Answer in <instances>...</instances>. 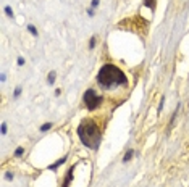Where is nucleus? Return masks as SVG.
I'll return each mask as SVG.
<instances>
[{
	"mask_svg": "<svg viewBox=\"0 0 189 187\" xmlns=\"http://www.w3.org/2000/svg\"><path fill=\"white\" fill-rule=\"evenodd\" d=\"M95 81L99 84V87L104 89V90H112V89L128 86V77H126V74L117 65H112V63L102 65V68L99 70V73H97Z\"/></svg>",
	"mask_w": 189,
	"mask_h": 187,
	"instance_id": "f257e3e1",
	"label": "nucleus"
},
{
	"mask_svg": "<svg viewBox=\"0 0 189 187\" xmlns=\"http://www.w3.org/2000/svg\"><path fill=\"white\" fill-rule=\"evenodd\" d=\"M76 132L84 147L91 150H99V145L102 142V129L94 120H91V118L83 120L79 123Z\"/></svg>",
	"mask_w": 189,
	"mask_h": 187,
	"instance_id": "f03ea898",
	"label": "nucleus"
},
{
	"mask_svg": "<svg viewBox=\"0 0 189 187\" xmlns=\"http://www.w3.org/2000/svg\"><path fill=\"white\" fill-rule=\"evenodd\" d=\"M83 102H84L86 108H87L89 111H94V110H97V108L102 105L104 97H102V95H99V94H95L94 89H87V90L84 92V95H83Z\"/></svg>",
	"mask_w": 189,
	"mask_h": 187,
	"instance_id": "7ed1b4c3",
	"label": "nucleus"
},
{
	"mask_svg": "<svg viewBox=\"0 0 189 187\" xmlns=\"http://www.w3.org/2000/svg\"><path fill=\"white\" fill-rule=\"evenodd\" d=\"M73 171H74V166H71L70 169H68V173H66V178H65V181H63L61 187H70L71 181H73Z\"/></svg>",
	"mask_w": 189,
	"mask_h": 187,
	"instance_id": "20e7f679",
	"label": "nucleus"
},
{
	"mask_svg": "<svg viewBox=\"0 0 189 187\" xmlns=\"http://www.w3.org/2000/svg\"><path fill=\"white\" fill-rule=\"evenodd\" d=\"M68 160V155H65V156H63V158H60V160L58 161H55V163H52V165H49V171H57V168H58V166H61L63 165V163H65Z\"/></svg>",
	"mask_w": 189,
	"mask_h": 187,
	"instance_id": "39448f33",
	"label": "nucleus"
},
{
	"mask_svg": "<svg viewBox=\"0 0 189 187\" xmlns=\"http://www.w3.org/2000/svg\"><path fill=\"white\" fill-rule=\"evenodd\" d=\"M142 3H144V7H147L152 11H155V8H157V0H142Z\"/></svg>",
	"mask_w": 189,
	"mask_h": 187,
	"instance_id": "423d86ee",
	"label": "nucleus"
},
{
	"mask_svg": "<svg viewBox=\"0 0 189 187\" xmlns=\"http://www.w3.org/2000/svg\"><path fill=\"white\" fill-rule=\"evenodd\" d=\"M133 156H134V150H133V149H129V150L124 153V156H123V163L131 161V160H133Z\"/></svg>",
	"mask_w": 189,
	"mask_h": 187,
	"instance_id": "0eeeda50",
	"label": "nucleus"
},
{
	"mask_svg": "<svg viewBox=\"0 0 189 187\" xmlns=\"http://www.w3.org/2000/svg\"><path fill=\"white\" fill-rule=\"evenodd\" d=\"M55 79H57V73H55V71H50L49 76H47V84H50V86H52V84L55 82Z\"/></svg>",
	"mask_w": 189,
	"mask_h": 187,
	"instance_id": "6e6552de",
	"label": "nucleus"
},
{
	"mask_svg": "<svg viewBox=\"0 0 189 187\" xmlns=\"http://www.w3.org/2000/svg\"><path fill=\"white\" fill-rule=\"evenodd\" d=\"M26 29L29 31V34H32L34 37H37V36H39V32H37V29H36V26H34V24H28V26H26Z\"/></svg>",
	"mask_w": 189,
	"mask_h": 187,
	"instance_id": "1a4fd4ad",
	"label": "nucleus"
},
{
	"mask_svg": "<svg viewBox=\"0 0 189 187\" xmlns=\"http://www.w3.org/2000/svg\"><path fill=\"white\" fill-rule=\"evenodd\" d=\"M52 126H54L52 123H44L42 126H41V132H47V131H50V129H52Z\"/></svg>",
	"mask_w": 189,
	"mask_h": 187,
	"instance_id": "9d476101",
	"label": "nucleus"
},
{
	"mask_svg": "<svg viewBox=\"0 0 189 187\" xmlns=\"http://www.w3.org/2000/svg\"><path fill=\"white\" fill-rule=\"evenodd\" d=\"M3 11H5V15H7L8 18H15V13H13V10H11V7H5Z\"/></svg>",
	"mask_w": 189,
	"mask_h": 187,
	"instance_id": "9b49d317",
	"label": "nucleus"
},
{
	"mask_svg": "<svg viewBox=\"0 0 189 187\" xmlns=\"http://www.w3.org/2000/svg\"><path fill=\"white\" fill-rule=\"evenodd\" d=\"M16 158H20V156H23V155H24V149H23V147H18V149H16L15 150V153H13Z\"/></svg>",
	"mask_w": 189,
	"mask_h": 187,
	"instance_id": "f8f14e48",
	"label": "nucleus"
},
{
	"mask_svg": "<svg viewBox=\"0 0 189 187\" xmlns=\"http://www.w3.org/2000/svg\"><path fill=\"white\" fill-rule=\"evenodd\" d=\"M95 44H97V37H95V36H92V37H91V41H89V49L92 50V49L95 47Z\"/></svg>",
	"mask_w": 189,
	"mask_h": 187,
	"instance_id": "ddd939ff",
	"label": "nucleus"
},
{
	"mask_svg": "<svg viewBox=\"0 0 189 187\" xmlns=\"http://www.w3.org/2000/svg\"><path fill=\"white\" fill-rule=\"evenodd\" d=\"M163 102H165V95H162V97H160V103H158V108H157L158 113H162V110H163Z\"/></svg>",
	"mask_w": 189,
	"mask_h": 187,
	"instance_id": "4468645a",
	"label": "nucleus"
},
{
	"mask_svg": "<svg viewBox=\"0 0 189 187\" xmlns=\"http://www.w3.org/2000/svg\"><path fill=\"white\" fill-rule=\"evenodd\" d=\"M20 95H21V86H18V87L15 89V92H13V97H15V99H18Z\"/></svg>",
	"mask_w": 189,
	"mask_h": 187,
	"instance_id": "2eb2a0df",
	"label": "nucleus"
},
{
	"mask_svg": "<svg viewBox=\"0 0 189 187\" xmlns=\"http://www.w3.org/2000/svg\"><path fill=\"white\" fill-rule=\"evenodd\" d=\"M0 131H2V134H3V135L7 134V131H8V126H7V123H2V126H0Z\"/></svg>",
	"mask_w": 189,
	"mask_h": 187,
	"instance_id": "dca6fc26",
	"label": "nucleus"
},
{
	"mask_svg": "<svg viewBox=\"0 0 189 187\" xmlns=\"http://www.w3.org/2000/svg\"><path fill=\"white\" fill-rule=\"evenodd\" d=\"M100 5V0H91V8H97Z\"/></svg>",
	"mask_w": 189,
	"mask_h": 187,
	"instance_id": "f3484780",
	"label": "nucleus"
},
{
	"mask_svg": "<svg viewBox=\"0 0 189 187\" xmlns=\"http://www.w3.org/2000/svg\"><path fill=\"white\" fill-rule=\"evenodd\" d=\"M13 173H10V171H7V173H5V179H8V181H13Z\"/></svg>",
	"mask_w": 189,
	"mask_h": 187,
	"instance_id": "a211bd4d",
	"label": "nucleus"
},
{
	"mask_svg": "<svg viewBox=\"0 0 189 187\" xmlns=\"http://www.w3.org/2000/svg\"><path fill=\"white\" fill-rule=\"evenodd\" d=\"M16 65H18V66H23V65H24V58H23V56H18V60H16Z\"/></svg>",
	"mask_w": 189,
	"mask_h": 187,
	"instance_id": "6ab92c4d",
	"label": "nucleus"
},
{
	"mask_svg": "<svg viewBox=\"0 0 189 187\" xmlns=\"http://www.w3.org/2000/svg\"><path fill=\"white\" fill-rule=\"evenodd\" d=\"M86 13H87L89 18H92V16H94V8H87V10H86Z\"/></svg>",
	"mask_w": 189,
	"mask_h": 187,
	"instance_id": "aec40b11",
	"label": "nucleus"
},
{
	"mask_svg": "<svg viewBox=\"0 0 189 187\" xmlns=\"http://www.w3.org/2000/svg\"><path fill=\"white\" fill-rule=\"evenodd\" d=\"M0 81H2V82L7 81V74H5V73H2V74H0Z\"/></svg>",
	"mask_w": 189,
	"mask_h": 187,
	"instance_id": "412c9836",
	"label": "nucleus"
},
{
	"mask_svg": "<svg viewBox=\"0 0 189 187\" xmlns=\"http://www.w3.org/2000/svg\"><path fill=\"white\" fill-rule=\"evenodd\" d=\"M55 95H57V97H60V95H61V90H60V89H55Z\"/></svg>",
	"mask_w": 189,
	"mask_h": 187,
	"instance_id": "4be33fe9",
	"label": "nucleus"
}]
</instances>
